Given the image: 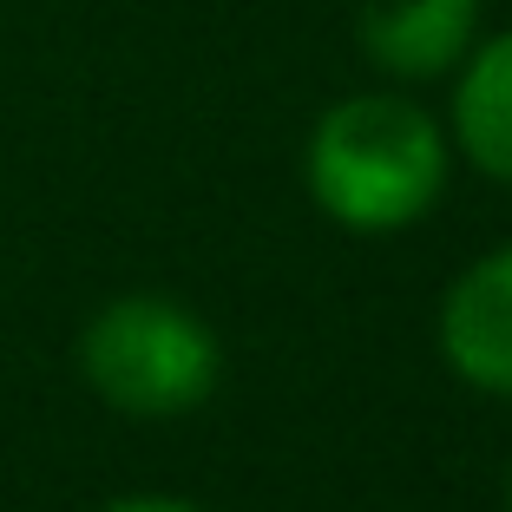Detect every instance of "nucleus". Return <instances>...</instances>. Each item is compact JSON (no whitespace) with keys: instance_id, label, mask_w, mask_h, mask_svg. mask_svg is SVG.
Segmentation results:
<instances>
[{"instance_id":"nucleus-1","label":"nucleus","mask_w":512,"mask_h":512,"mask_svg":"<svg viewBox=\"0 0 512 512\" xmlns=\"http://www.w3.org/2000/svg\"><path fill=\"white\" fill-rule=\"evenodd\" d=\"M447 191V132L401 92H355L309 132V197L342 230H407Z\"/></svg>"},{"instance_id":"nucleus-2","label":"nucleus","mask_w":512,"mask_h":512,"mask_svg":"<svg viewBox=\"0 0 512 512\" xmlns=\"http://www.w3.org/2000/svg\"><path fill=\"white\" fill-rule=\"evenodd\" d=\"M79 375L112 414L178 421L204 407L224 375V348L211 322L171 296H119L79 335Z\"/></svg>"},{"instance_id":"nucleus-3","label":"nucleus","mask_w":512,"mask_h":512,"mask_svg":"<svg viewBox=\"0 0 512 512\" xmlns=\"http://www.w3.org/2000/svg\"><path fill=\"white\" fill-rule=\"evenodd\" d=\"M480 0H362L355 33L388 79H440L473 53Z\"/></svg>"},{"instance_id":"nucleus-4","label":"nucleus","mask_w":512,"mask_h":512,"mask_svg":"<svg viewBox=\"0 0 512 512\" xmlns=\"http://www.w3.org/2000/svg\"><path fill=\"white\" fill-rule=\"evenodd\" d=\"M440 355L486 394H512V243L480 256L440 302Z\"/></svg>"},{"instance_id":"nucleus-5","label":"nucleus","mask_w":512,"mask_h":512,"mask_svg":"<svg viewBox=\"0 0 512 512\" xmlns=\"http://www.w3.org/2000/svg\"><path fill=\"white\" fill-rule=\"evenodd\" d=\"M453 138L486 178L512 184V27L467 53L453 86Z\"/></svg>"},{"instance_id":"nucleus-6","label":"nucleus","mask_w":512,"mask_h":512,"mask_svg":"<svg viewBox=\"0 0 512 512\" xmlns=\"http://www.w3.org/2000/svg\"><path fill=\"white\" fill-rule=\"evenodd\" d=\"M99 512H204L191 499H171V493H125V499H106Z\"/></svg>"},{"instance_id":"nucleus-7","label":"nucleus","mask_w":512,"mask_h":512,"mask_svg":"<svg viewBox=\"0 0 512 512\" xmlns=\"http://www.w3.org/2000/svg\"><path fill=\"white\" fill-rule=\"evenodd\" d=\"M506 506H512V480H506Z\"/></svg>"}]
</instances>
